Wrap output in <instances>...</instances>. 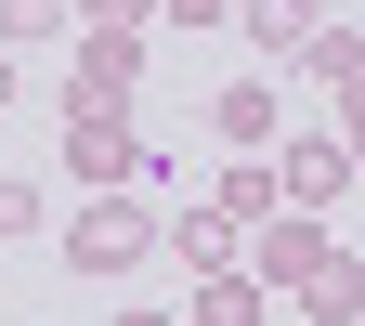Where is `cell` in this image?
Instances as JSON below:
<instances>
[{"instance_id": "cell-1", "label": "cell", "mask_w": 365, "mask_h": 326, "mask_svg": "<svg viewBox=\"0 0 365 326\" xmlns=\"http://www.w3.org/2000/svg\"><path fill=\"white\" fill-rule=\"evenodd\" d=\"M157 235H170V222L144 209V183H118V196H78V222H66V274L118 287V274H144V261H157Z\"/></svg>"}, {"instance_id": "cell-2", "label": "cell", "mask_w": 365, "mask_h": 326, "mask_svg": "<svg viewBox=\"0 0 365 326\" xmlns=\"http://www.w3.org/2000/svg\"><path fill=\"white\" fill-rule=\"evenodd\" d=\"M144 131H130V105H91V91H66V183L78 196H118V183H144Z\"/></svg>"}, {"instance_id": "cell-3", "label": "cell", "mask_w": 365, "mask_h": 326, "mask_svg": "<svg viewBox=\"0 0 365 326\" xmlns=\"http://www.w3.org/2000/svg\"><path fill=\"white\" fill-rule=\"evenodd\" d=\"M287 313H300V326H352V313H365V248H339V235H327V248L300 261Z\"/></svg>"}, {"instance_id": "cell-4", "label": "cell", "mask_w": 365, "mask_h": 326, "mask_svg": "<svg viewBox=\"0 0 365 326\" xmlns=\"http://www.w3.org/2000/svg\"><path fill=\"white\" fill-rule=\"evenodd\" d=\"M66 53H78V78H66V91H91V105H130V78H144V26H78Z\"/></svg>"}, {"instance_id": "cell-5", "label": "cell", "mask_w": 365, "mask_h": 326, "mask_svg": "<svg viewBox=\"0 0 365 326\" xmlns=\"http://www.w3.org/2000/svg\"><path fill=\"white\" fill-rule=\"evenodd\" d=\"M313 248H327V209H274V222H261V235H248V274H261V287H274V300H287Z\"/></svg>"}, {"instance_id": "cell-6", "label": "cell", "mask_w": 365, "mask_h": 326, "mask_svg": "<svg viewBox=\"0 0 365 326\" xmlns=\"http://www.w3.org/2000/svg\"><path fill=\"white\" fill-rule=\"evenodd\" d=\"M209 131H222L235 157H274V131H287V105H274V78H222V91H209Z\"/></svg>"}, {"instance_id": "cell-7", "label": "cell", "mask_w": 365, "mask_h": 326, "mask_svg": "<svg viewBox=\"0 0 365 326\" xmlns=\"http://www.w3.org/2000/svg\"><path fill=\"white\" fill-rule=\"evenodd\" d=\"M274 183H287V209H339L365 170H352V144H274Z\"/></svg>"}, {"instance_id": "cell-8", "label": "cell", "mask_w": 365, "mask_h": 326, "mask_svg": "<svg viewBox=\"0 0 365 326\" xmlns=\"http://www.w3.org/2000/svg\"><path fill=\"white\" fill-rule=\"evenodd\" d=\"M157 248H170V261H182V287H196V274H222V261H235V248H248V235H235V222H222V209H209V196H196V209H182V222H170V235H157Z\"/></svg>"}, {"instance_id": "cell-9", "label": "cell", "mask_w": 365, "mask_h": 326, "mask_svg": "<svg viewBox=\"0 0 365 326\" xmlns=\"http://www.w3.org/2000/svg\"><path fill=\"white\" fill-rule=\"evenodd\" d=\"M209 209H222V222H235V235H261V222H274V209H287V183H274V157H235V170H222V183H209Z\"/></svg>"}, {"instance_id": "cell-10", "label": "cell", "mask_w": 365, "mask_h": 326, "mask_svg": "<svg viewBox=\"0 0 365 326\" xmlns=\"http://www.w3.org/2000/svg\"><path fill=\"white\" fill-rule=\"evenodd\" d=\"M235 26L261 39V53H274V66H300V39H313V26H327V0H235Z\"/></svg>"}, {"instance_id": "cell-11", "label": "cell", "mask_w": 365, "mask_h": 326, "mask_svg": "<svg viewBox=\"0 0 365 326\" xmlns=\"http://www.w3.org/2000/svg\"><path fill=\"white\" fill-rule=\"evenodd\" d=\"M261 313H274V287H261L248 261H222V274H196V326H261Z\"/></svg>"}, {"instance_id": "cell-12", "label": "cell", "mask_w": 365, "mask_h": 326, "mask_svg": "<svg viewBox=\"0 0 365 326\" xmlns=\"http://www.w3.org/2000/svg\"><path fill=\"white\" fill-rule=\"evenodd\" d=\"M300 78L352 91V78H365V26H313V39H300Z\"/></svg>"}, {"instance_id": "cell-13", "label": "cell", "mask_w": 365, "mask_h": 326, "mask_svg": "<svg viewBox=\"0 0 365 326\" xmlns=\"http://www.w3.org/2000/svg\"><path fill=\"white\" fill-rule=\"evenodd\" d=\"M39 222H53V196H39V183H26V170H0V248H26V235H39Z\"/></svg>"}, {"instance_id": "cell-14", "label": "cell", "mask_w": 365, "mask_h": 326, "mask_svg": "<svg viewBox=\"0 0 365 326\" xmlns=\"http://www.w3.org/2000/svg\"><path fill=\"white\" fill-rule=\"evenodd\" d=\"M78 14H66V0H0V53H14V39H66Z\"/></svg>"}, {"instance_id": "cell-15", "label": "cell", "mask_w": 365, "mask_h": 326, "mask_svg": "<svg viewBox=\"0 0 365 326\" xmlns=\"http://www.w3.org/2000/svg\"><path fill=\"white\" fill-rule=\"evenodd\" d=\"M66 14H78V26H144L157 0H66Z\"/></svg>"}, {"instance_id": "cell-16", "label": "cell", "mask_w": 365, "mask_h": 326, "mask_svg": "<svg viewBox=\"0 0 365 326\" xmlns=\"http://www.w3.org/2000/svg\"><path fill=\"white\" fill-rule=\"evenodd\" d=\"M170 26H235V0H157Z\"/></svg>"}, {"instance_id": "cell-17", "label": "cell", "mask_w": 365, "mask_h": 326, "mask_svg": "<svg viewBox=\"0 0 365 326\" xmlns=\"http://www.w3.org/2000/svg\"><path fill=\"white\" fill-rule=\"evenodd\" d=\"M339 144H352V170H365V78L339 91Z\"/></svg>"}, {"instance_id": "cell-18", "label": "cell", "mask_w": 365, "mask_h": 326, "mask_svg": "<svg viewBox=\"0 0 365 326\" xmlns=\"http://www.w3.org/2000/svg\"><path fill=\"white\" fill-rule=\"evenodd\" d=\"M0 105H14V53H0Z\"/></svg>"}, {"instance_id": "cell-19", "label": "cell", "mask_w": 365, "mask_h": 326, "mask_svg": "<svg viewBox=\"0 0 365 326\" xmlns=\"http://www.w3.org/2000/svg\"><path fill=\"white\" fill-rule=\"evenodd\" d=\"M118 326H170V313H118Z\"/></svg>"}, {"instance_id": "cell-20", "label": "cell", "mask_w": 365, "mask_h": 326, "mask_svg": "<svg viewBox=\"0 0 365 326\" xmlns=\"http://www.w3.org/2000/svg\"><path fill=\"white\" fill-rule=\"evenodd\" d=\"M352 326H365V313H352Z\"/></svg>"}]
</instances>
